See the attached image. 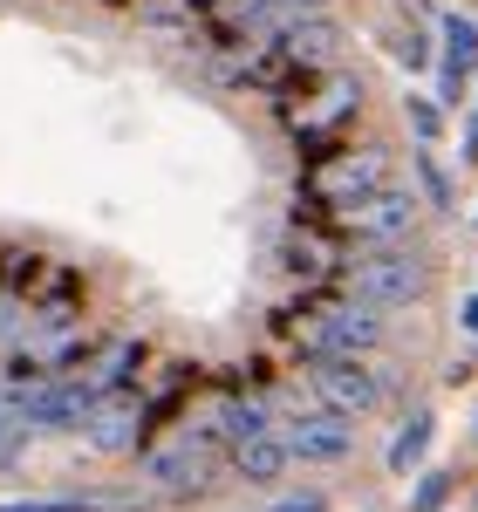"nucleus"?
<instances>
[{
	"label": "nucleus",
	"mask_w": 478,
	"mask_h": 512,
	"mask_svg": "<svg viewBox=\"0 0 478 512\" xmlns=\"http://www.w3.org/2000/svg\"><path fill=\"white\" fill-rule=\"evenodd\" d=\"M14 410L28 417V431H82L89 424V410L103 403V390L76 376V383H55V376H35V383H14Z\"/></svg>",
	"instance_id": "1"
},
{
	"label": "nucleus",
	"mask_w": 478,
	"mask_h": 512,
	"mask_svg": "<svg viewBox=\"0 0 478 512\" xmlns=\"http://www.w3.org/2000/svg\"><path fill=\"white\" fill-rule=\"evenodd\" d=\"M424 287H431L424 260H403V253H376V260L356 267V301H369V308H403V301H417Z\"/></svg>",
	"instance_id": "2"
},
{
	"label": "nucleus",
	"mask_w": 478,
	"mask_h": 512,
	"mask_svg": "<svg viewBox=\"0 0 478 512\" xmlns=\"http://www.w3.org/2000/svg\"><path fill=\"white\" fill-rule=\"evenodd\" d=\"M390 185V158L383 151H349V158H335V164H321L315 171V198L321 205H362L369 192H383Z\"/></svg>",
	"instance_id": "3"
},
{
	"label": "nucleus",
	"mask_w": 478,
	"mask_h": 512,
	"mask_svg": "<svg viewBox=\"0 0 478 512\" xmlns=\"http://www.w3.org/2000/svg\"><path fill=\"white\" fill-rule=\"evenodd\" d=\"M144 472L158 478L164 492H199V485H212V431H185L178 444H164V451H151V465Z\"/></svg>",
	"instance_id": "4"
},
{
	"label": "nucleus",
	"mask_w": 478,
	"mask_h": 512,
	"mask_svg": "<svg viewBox=\"0 0 478 512\" xmlns=\"http://www.w3.org/2000/svg\"><path fill=\"white\" fill-rule=\"evenodd\" d=\"M315 390L328 410H342V417H362L376 396H383V383L362 369L356 355H321V369H315Z\"/></svg>",
	"instance_id": "5"
},
{
	"label": "nucleus",
	"mask_w": 478,
	"mask_h": 512,
	"mask_svg": "<svg viewBox=\"0 0 478 512\" xmlns=\"http://www.w3.org/2000/svg\"><path fill=\"white\" fill-rule=\"evenodd\" d=\"M89 451H103V458H123V451H137V437H144V403H130V396H103L96 410H89Z\"/></svg>",
	"instance_id": "6"
},
{
	"label": "nucleus",
	"mask_w": 478,
	"mask_h": 512,
	"mask_svg": "<svg viewBox=\"0 0 478 512\" xmlns=\"http://www.w3.org/2000/svg\"><path fill=\"white\" fill-rule=\"evenodd\" d=\"M287 451L308 458V465H335V458L356 451V424H349L342 410H315V417H301V424L287 431Z\"/></svg>",
	"instance_id": "7"
},
{
	"label": "nucleus",
	"mask_w": 478,
	"mask_h": 512,
	"mask_svg": "<svg viewBox=\"0 0 478 512\" xmlns=\"http://www.w3.org/2000/svg\"><path fill=\"white\" fill-rule=\"evenodd\" d=\"M274 48L287 55V69H301V76H308V69H328V62H335V48H342V28H335L328 14H301L287 35H274Z\"/></svg>",
	"instance_id": "8"
},
{
	"label": "nucleus",
	"mask_w": 478,
	"mask_h": 512,
	"mask_svg": "<svg viewBox=\"0 0 478 512\" xmlns=\"http://www.w3.org/2000/svg\"><path fill=\"white\" fill-rule=\"evenodd\" d=\"M410 219H417V198L410 192H369L362 205H349V233L356 239H397V233H410Z\"/></svg>",
	"instance_id": "9"
},
{
	"label": "nucleus",
	"mask_w": 478,
	"mask_h": 512,
	"mask_svg": "<svg viewBox=\"0 0 478 512\" xmlns=\"http://www.w3.org/2000/svg\"><path fill=\"white\" fill-rule=\"evenodd\" d=\"M376 335H383L376 308L356 301V308H335V315L315 328V355H362V349H376Z\"/></svg>",
	"instance_id": "10"
},
{
	"label": "nucleus",
	"mask_w": 478,
	"mask_h": 512,
	"mask_svg": "<svg viewBox=\"0 0 478 512\" xmlns=\"http://www.w3.org/2000/svg\"><path fill=\"white\" fill-rule=\"evenodd\" d=\"M287 437H246V444H233V465H239V478H253V485H274L280 472H287Z\"/></svg>",
	"instance_id": "11"
},
{
	"label": "nucleus",
	"mask_w": 478,
	"mask_h": 512,
	"mask_svg": "<svg viewBox=\"0 0 478 512\" xmlns=\"http://www.w3.org/2000/svg\"><path fill=\"white\" fill-rule=\"evenodd\" d=\"M431 451V410H417V417H403L397 444H390V472H410L417 458Z\"/></svg>",
	"instance_id": "12"
},
{
	"label": "nucleus",
	"mask_w": 478,
	"mask_h": 512,
	"mask_svg": "<svg viewBox=\"0 0 478 512\" xmlns=\"http://www.w3.org/2000/svg\"><path fill=\"white\" fill-rule=\"evenodd\" d=\"M260 431H267V410H260V403H226V410H219V437L246 444V437H260Z\"/></svg>",
	"instance_id": "13"
},
{
	"label": "nucleus",
	"mask_w": 478,
	"mask_h": 512,
	"mask_svg": "<svg viewBox=\"0 0 478 512\" xmlns=\"http://www.w3.org/2000/svg\"><path fill=\"white\" fill-rule=\"evenodd\" d=\"M444 48H451V62H458V69H472V62H478V21L444 14Z\"/></svg>",
	"instance_id": "14"
},
{
	"label": "nucleus",
	"mask_w": 478,
	"mask_h": 512,
	"mask_svg": "<svg viewBox=\"0 0 478 512\" xmlns=\"http://www.w3.org/2000/svg\"><path fill=\"white\" fill-rule=\"evenodd\" d=\"M130 362H137V342H110V349H103V362H96V376H89V383H96V390L110 396L123 383V376H130Z\"/></svg>",
	"instance_id": "15"
},
{
	"label": "nucleus",
	"mask_w": 478,
	"mask_h": 512,
	"mask_svg": "<svg viewBox=\"0 0 478 512\" xmlns=\"http://www.w3.org/2000/svg\"><path fill=\"white\" fill-rule=\"evenodd\" d=\"M444 499H451V478L431 472L424 485H417V499H410V506H417V512H444Z\"/></svg>",
	"instance_id": "16"
},
{
	"label": "nucleus",
	"mask_w": 478,
	"mask_h": 512,
	"mask_svg": "<svg viewBox=\"0 0 478 512\" xmlns=\"http://www.w3.org/2000/svg\"><path fill=\"white\" fill-rule=\"evenodd\" d=\"M0 512H89V499H7Z\"/></svg>",
	"instance_id": "17"
},
{
	"label": "nucleus",
	"mask_w": 478,
	"mask_h": 512,
	"mask_svg": "<svg viewBox=\"0 0 478 512\" xmlns=\"http://www.w3.org/2000/svg\"><path fill=\"white\" fill-rule=\"evenodd\" d=\"M410 130H417V137H438V103L410 96Z\"/></svg>",
	"instance_id": "18"
},
{
	"label": "nucleus",
	"mask_w": 478,
	"mask_h": 512,
	"mask_svg": "<svg viewBox=\"0 0 478 512\" xmlns=\"http://www.w3.org/2000/svg\"><path fill=\"white\" fill-rule=\"evenodd\" d=\"M390 48H397V62H410V69H424V62H431V48H424V35H397Z\"/></svg>",
	"instance_id": "19"
},
{
	"label": "nucleus",
	"mask_w": 478,
	"mask_h": 512,
	"mask_svg": "<svg viewBox=\"0 0 478 512\" xmlns=\"http://www.w3.org/2000/svg\"><path fill=\"white\" fill-rule=\"evenodd\" d=\"M274 512H328V506H321V492H294V499H280Z\"/></svg>",
	"instance_id": "20"
},
{
	"label": "nucleus",
	"mask_w": 478,
	"mask_h": 512,
	"mask_svg": "<svg viewBox=\"0 0 478 512\" xmlns=\"http://www.w3.org/2000/svg\"><path fill=\"white\" fill-rule=\"evenodd\" d=\"M417 164H424V192H431V198H438V205H444V198H451V192H444V171H438V164H431V158H417Z\"/></svg>",
	"instance_id": "21"
},
{
	"label": "nucleus",
	"mask_w": 478,
	"mask_h": 512,
	"mask_svg": "<svg viewBox=\"0 0 478 512\" xmlns=\"http://www.w3.org/2000/svg\"><path fill=\"white\" fill-rule=\"evenodd\" d=\"M472 158H478V117L465 123V164H472Z\"/></svg>",
	"instance_id": "22"
},
{
	"label": "nucleus",
	"mask_w": 478,
	"mask_h": 512,
	"mask_svg": "<svg viewBox=\"0 0 478 512\" xmlns=\"http://www.w3.org/2000/svg\"><path fill=\"white\" fill-rule=\"evenodd\" d=\"M14 417H21V410H14V396L0 390V431H7V424H14Z\"/></svg>",
	"instance_id": "23"
},
{
	"label": "nucleus",
	"mask_w": 478,
	"mask_h": 512,
	"mask_svg": "<svg viewBox=\"0 0 478 512\" xmlns=\"http://www.w3.org/2000/svg\"><path fill=\"white\" fill-rule=\"evenodd\" d=\"M458 321H465V328L478 335V301H465V315H458Z\"/></svg>",
	"instance_id": "24"
}]
</instances>
